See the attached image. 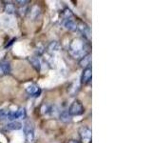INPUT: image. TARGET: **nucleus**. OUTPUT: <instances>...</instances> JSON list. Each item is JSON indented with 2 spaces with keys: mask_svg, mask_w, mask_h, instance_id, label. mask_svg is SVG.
<instances>
[{
  "mask_svg": "<svg viewBox=\"0 0 152 143\" xmlns=\"http://www.w3.org/2000/svg\"><path fill=\"white\" fill-rule=\"evenodd\" d=\"M92 77V70H91V67L89 68H86L83 70V73L82 75H81V83L86 85V84H88L90 82Z\"/></svg>",
  "mask_w": 152,
  "mask_h": 143,
  "instance_id": "0eeeda50",
  "label": "nucleus"
},
{
  "mask_svg": "<svg viewBox=\"0 0 152 143\" xmlns=\"http://www.w3.org/2000/svg\"><path fill=\"white\" fill-rule=\"evenodd\" d=\"M39 14H40L39 8L36 7V6L31 8V16L32 19H36L38 16H39Z\"/></svg>",
  "mask_w": 152,
  "mask_h": 143,
  "instance_id": "f3484780",
  "label": "nucleus"
},
{
  "mask_svg": "<svg viewBox=\"0 0 152 143\" xmlns=\"http://www.w3.org/2000/svg\"><path fill=\"white\" fill-rule=\"evenodd\" d=\"M79 65L82 67L83 69L89 68L90 65H91V55H90V54L82 57V58L79 60Z\"/></svg>",
  "mask_w": 152,
  "mask_h": 143,
  "instance_id": "1a4fd4ad",
  "label": "nucleus"
},
{
  "mask_svg": "<svg viewBox=\"0 0 152 143\" xmlns=\"http://www.w3.org/2000/svg\"><path fill=\"white\" fill-rule=\"evenodd\" d=\"M88 50V48L84 38H81V37L74 38V39L69 43V52L75 59L80 60L85 55H88L89 52Z\"/></svg>",
  "mask_w": 152,
  "mask_h": 143,
  "instance_id": "f257e3e1",
  "label": "nucleus"
},
{
  "mask_svg": "<svg viewBox=\"0 0 152 143\" xmlns=\"http://www.w3.org/2000/svg\"><path fill=\"white\" fill-rule=\"evenodd\" d=\"M16 3H19V5L22 6V5H26L27 3H30V1H28V0L27 1H16Z\"/></svg>",
  "mask_w": 152,
  "mask_h": 143,
  "instance_id": "a211bd4d",
  "label": "nucleus"
},
{
  "mask_svg": "<svg viewBox=\"0 0 152 143\" xmlns=\"http://www.w3.org/2000/svg\"><path fill=\"white\" fill-rule=\"evenodd\" d=\"M28 61H30V63L32 65V67L37 72H40V70H41V62H40L39 57H38L37 55L31 56L30 58H28Z\"/></svg>",
  "mask_w": 152,
  "mask_h": 143,
  "instance_id": "9d476101",
  "label": "nucleus"
},
{
  "mask_svg": "<svg viewBox=\"0 0 152 143\" xmlns=\"http://www.w3.org/2000/svg\"><path fill=\"white\" fill-rule=\"evenodd\" d=\"M79 136L81 143H91L92 138V132L87 126H82L79 129Z\"/></svg>",
  "mask_w": 152,
  "mask_h": 143,
  "instance_id": "7ed1b4c3",
  "label": "nucleus"
},
{
  "mask_svg": "<svg viewBox=\"0 0 152 143\" xmlns=\"http://www.w3.org/2000/svg\"><path fill=\"white\" fill-rule=\"evenodd\" d=\"M23 125L20 121H12V122H9L6 124V129L7 130H20L22 129Z\"/></svg>",
  "mask_w": 152,
  "mask_h": 143,
  "instance_id": "9b49d317",
  "label": "nucleus"
},
{
  "mask_svg": "<svg viewBox=\"0 0 152 143\" xmlns=\"http://www.w3.org/2000/svg\"><path fill=\"white\" fill-rule=\"evenodd\" d=\"M24 133H25V139L27 143H31L34 139V128L30 121H27L23 125Z\"/></svg>",
  "mask_w": 152,
  "mask_h": 143,
  "instance_id": "20e7f679",
  "label": "nucleus"
},
{
  "mask_svg": "<svg viewBox=\"0 0 152 143\" xmlns=\"http://www.w3.org/2000/svg\"><path fill=\"white\" fill-rule=\"evenodd\" d=\"M68 112L69 114V116H82V114L85 113V108L83 106V103L80 101V100L76 99L71 103V105L69 106Z\"/></svg>",
  "mask_w": 152,
  "mask_h": 143,
  "instance_id": "f03ea898",
  "label": "nucleus"
},
{
  "mask_svg": "<svg viewBox=\"0 0 152 143\" xmlns=\"http://www.w3.org/2000/svg\"><path fill=\"white\" fill-rule=\"evenodd\" d=\"M60 48V44L57 41H51L49 46H48V50L50 51V52H55V51H58Z\"/></svg>",
  "mask_w": 152,
  "mask_h": 143,
  "instance_id": "dca6fc26",
  "label": "nucleus"
},
{
  "mask_svg": "<svg viewBox=\"0 0 152 143\" xmlns=\"http://www.w3.org/2000/svg\"><path fill=\"white\" fill-rule=\"evenodd\" d=\"M4 12L8 14H12L15 12V7L12 2H6L4 4Z\"/></svg>",
  "mask_w": 152,
  "mask_h": 143,
  "instance_id": "4468645a",
  "label": "nucleus"
},
{
  "mask_svg": "<svg viewBox=\"0 0 152 143\" xmlns=\"http://www.w3.org/2000/svg\"><path fill=\"white\" fill-rule=\"evenodd\" d=\"M26 92L28 95H31V97H39L40 94H41V89L38 85L31 84L26 88Z\"/></svg>",
  "mask_w": 152,
  "mask_h": 143,
  "instance_id": "6e6552de",
  "label": "nucleus"
},
{
  "mask_svg": "<svg viewBox=\"0 0 152 143\" xmlns=\"http://www.w3.org/2000/svg\"><path fill=\"white\" fill-rule=\"evenodd\" d=\"M62 24H63L66 30L71 31V32L77 31V23L74 20V17L63 19V20H62Z\"/></svg>",
  "mask_w": 152,
  "mask_h": 143,
  "instance_id": "423d86ee",
  "label": "nucleus"
},
{
  "mask_svg": "<svg viewBox=\"0 0 152 143\" xmlns=\"http://www.w3.org/2000/svg\"><path fill=\"white\" fill-rule=\"evenodd\" d=\"M14 114V121H17V119H24L26 117V110L25 108H18L15 112H13Z\"/></svg>",
  "mask_w": 152,
  "mask_h": 143,
  "instance_id": "f8f14e48",
  "label": "nucleus"
},
{
  "mask_svg": "<svg viewBox=\"0 0 152 143\" xmlns=\"http://www.w3.org/2000/svg\"><path fill=\"white\" fill-rule=\"evenodd\" d=\"M77 31H79L81 33H82V35L84 36V39L88 40L90 38V33H91V32H90V28L85 22L80 21L77 24Z\"/></svg>",
  "mask_w": 152,
  "mask_h": 143,
  "instance_id": "39448f33",
  "label": "nucleus"
},
{
  "mask_svg": "<svg viewBox=\"0 0 152 143\" xmlns=\"http://www.w3.org/2000/svg\"><path fill=\"white\" fill-rule=\"evenodd\" d=\"M68 143H79V142H78V141H76V140H74V139H70V140H69Z\"/></svg>",
  "mask_w": 152,
  "mask_h": 143,
  "instance_id": "6ab92c4d",
  "label": "nucleus"
},
{
  "mask_svg": "<svg viewBox=\"0 0 152 143\" xmlns=\"http://www.w3.org/2000/svg\"><path fill=\"white\" fill-rule=\"evenodd\" d=\"M2 75H4V74H3V71L1 69V66H0V76H2Z\"/></svg>",
  "mask_w": 152,
  "mask_h": 143,
  "instance_id": "aec40b11",
  "label": "nucleus"
},
{
  "mask_svg": "<svg viewBox=\"0 0 152 143\" xmlns=\"http://www.w3.org/2000/svg\"><path fill=\"white\" fill-rule=\"evenodd\" d=\"M59 119L63 123H69L71 121V116H69L68 111H63L59 114Z\"/></svg>",
  "mask_w": 152,
  "mask_h": 143,
  "instance_id": "ddd939ff",
  "label": "nucleus"
},
{
  "mask_svg": "<svg viewBox=\"0 0 152 143\" xmlns=\"http://www.w3.org/2000/svg\"><path fill=\"white\" fill-rule=\"evenodd\" d=\"M0 66H1L4 74H8L11 73V65L8 61H0Z\"/></svg>",
  "mask_w": 152,
  "mask_h": 143,
  "instance_id": "2eb2a0df",
  "label": "nucleus"
}]
</instances>
